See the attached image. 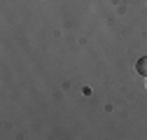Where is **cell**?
Returning a JSON list of instances; mask_svg holds the SVG:
<instances>
[{
	"label": "cell",
	"instance_id": "obj_2",
	"mask_svg": "<svg viewBox=\"0 0 147 140\" xmlns=\"http://www.w3.org/2000/svg\"><path fill=\"white\" fill-rule=\"evenodd\" d=\"M145 79H147V77H145Z\"/></svg>",
	"mask_w": 147,
	"mask_h": 140
},
{
	"label": "cell",
	"instance_id": "obj_1",
	"mask_svg": "<svg viewBox=\"0 0 147 140\" xmlns=\"http://www.w3.org/2000/svg\"><path fill=\"white\" fill-rule=\"evenodd\" d=\"M136 73L140 77H147V56H142V59L136 61Z\"/></svg>",
	"mask_w": 147,
	"mask_h": 140
}]
</instances>
